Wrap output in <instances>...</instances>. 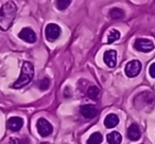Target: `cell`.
Segmentation results:
<instances>
[{
    "label": "cell",
    "mask_w": 155,
    "mask_h": 144,
    "mask_svg": "<svg viewBox=\"0 0 155 144\" xmlns=\"http://www.w3.org/2000/svg\"><path fill=\"white\" fill-rule=\"evenodd\" d=\"M16 5L14 2L10 1L1 7L0 9V29L2 31H8L11 28L16 16Z\"/></svg>",
    "instance_id": "cell-1"
},
{
    "label": "cell",
    "mask_w": 155,
    "mask_h": 144,
    "mask_svg": "<svg viewBox=\"0 0 155 144\" xmlns=\"http://www.w3.org/2000/svg\"><path fill=\"white\" fill-rule=\"evenodd\" d=\"M33 76H34V67L30 62H25L24 65H22L19 78L14 83L13 87L16 89L22 88L32 81Z\"/></svg>",
    "instance_id": "cell-2"
},
{
    "label": "cell",
    "mask_w": 155,
    "mask_h": 144,
    "mask_svg": "<svg viewBox=\"0 0 155 144\" xmlns=\"http://www.w3.org/2000/svg\"><path fill=\"white\" fill-rule=\"evenodd\" d=\"M141 71V62L139 60H131L125 66V74L129 78H135Z\"/></svg>",
    "instance_id": "cell-3"
},
{
    "label": "cell",
    "mask_w": 155,
    "mask_h": 144,
    "mask_svg": "<svg viewBox=\"0 0 155 144\" xmlns=\"http://www.w3.org/2000/svg\"><path fill=\"white\" fill-rule=\"evenodd\" d=\"M36 128H37L38 133L41 136V137H48V136L52 133V130H53V128H52V125L44 118H41V119H38V120H37Z\"/></svg>",
    "instance_id": "cell-4"
},
{
    "label": "cell",
    "mask_w": 155,
    "mask_h": 144,
    "mask_svg": "<svg viewBox=\"0 0 155 144\" xmlns=\"http://www.w3.org/2000/svg\"><path fill=\"white\" fill-rule=\"evenodd\" d=\"M45 35H46V38L49 41L56 40L61 35V28L55 24H47V27L45 29Z\"/></svg>",
    "instance_id": "cell-5"
},
{
    "label": "cell",
    "mask_w": 155,
    "mask_h": 144,
    "mask_svg": "<svg viewBox=\"0 0 155 144\" xmlns=\"http://www.w3.org/2000/svg\"><path fill=\"white\" fill-rule=\"evenodd\" d=\"M134 48L136 50L140 52H143V53H148V52L152 51L154 49V45L151 40L144 38H138L134 43Z\"/></svg>",
    "instance_id": "cell-6"
},
{
    "label": "cell",
    "mask_w": 155,
    "mask_h": 144,
    "mask_svg": "<svg viewBox=\"0 0 155 144\" xmlns=\"http://www.w3.org/2000/svg\"><path fill=\"white\" fill-rule=\"evenodd\" d=\"M20 39L24 41H27L29 43H34L36 41V35H35L34 31L31 28H24L18 34Z\"/></svg>",
    "instance_id": "cell-7"
},
{
    "label": "cell",
    "mask_w": 155,
    "mask_h": 144,
    "mask_svg": "<svg viewBox=\"0 0 155 144\" xmlns=\"http://www.w3.org/2000/svg\"><path fill=\"white\" fill-rule=\"evenodd\" d=\"M80 112L85 119H94L97 116V109L94 105L91 104H86V105H82L80 108Z\"/></svg>",
    "instance_id": "cell-8"
},
{
    "label": "cell",
    "mask_w": 155,
    "mask_h": 144,
    "mask_svg": "<svg viewBox=\"0 0 155 144\" xmlns=\"http://www.w3.org/2000/svg\"><path fill=\"white\" fill-rule=\"evenodd\" d=\"M103 59L105 65H107L110 68H113L116 66L117 62V52L115 50H107L104 52Z\"/></svg>",
    "instance_id": "cell-9"
},
{
    "label": "cell",
    "mask_w": 155,
    "mask_h": 144,
    "mask_svg": "<svg viewBox=\"0 0 155 144\" xmlns=\"http://www.w3.org/2000/svg\"><path fill=\"white\" fill-rule=\"evenodd\" d=\"M24 125V120L19 117H12L8 120V128L12 131H18Z\"/></svg>",
    "instance_id": "cell-10"
},
{
    "label": "cell",
    "mask_w": 155,
    "mask_h": 144,
    "mask_svg": "<svg viewBox=\"0 0 155 144\" xmlns=\"http://www.w3.org/2000/svg\"><path fill=\"white\" fill-rule=\"evenodd\" d=\"M127 138L131 141H137L141 137V133H140V128L137 124H132L127 129Z\"/></svg>",
    "instance_id": "cell-11"
},
{
    "label": "cell",
    "mask_w": 155,
    "mask_h": 144,
    "mask_svg": "<svg viewBox=\"0 0 155 144\" xmlns=\"http://www.w3.org/2000/svg\"><path fill=\"white\" fill-rule=\"evenodd\" d=\"M119 122V119L116 114H110L108 116H106L105 120H104V125H105L106 128H114V127L117 126Z\"/></svg>",
    "instance_id": "cell-12"
},
{
    "label": "cell",
    "mask_w": 155,
    "mask_h": 144,
    "mask_svg": "<svg viewBox=\"0 0 155 144\" xmlns=\"http://www.w3.org/2000/svg\"><path fill=\"white\" fill-rule=\"evenodd\" d=\"M106 140H107L108 144H120L122 141V136L118 131H113L106 136Z\"/></svg>",
    "instance_id": "cell-13"
},
{
    "label": "cell",
    "mask_w": 155,
    "mask_h": 144,
    "mask_svg": "<svg viewBox=\"0 0 155 144\" xmlns=\"http://www.w3.org/2000/svg\"><path fill=\"white\" fill-rule=\"evenodd\" d=\"M123 16H124V12H123V10L119 9V8H114V9H112L110 11V17L112 19L118 20L123 18Z\"/></svg>",
    "instance_id": "cell-14"
},
{
    "label": "cell",
    "mask_w": 155,
    "mask_h": 144,
    "mask_svg": "<svg viewBox=\"0 0 155 144\" xmlns=\"http://www.w3.org/2000/svg\"><path fill=\"white\" fill-rule=\"evenodd\" d=\"M103 137L100 133H94L87 140V144H101Z\"/></svg>",
    "instance_id": "cell-15"
},
{
    "label": "cell",
    "mask_w": 155,
    "mask_h": 144,
    "mask_svg": "<svg viewBox=\"0 0 155 144\" xmlns=\"http://www.w3.org/2000/svg\"><path fill=\"white\" fill-rule=\"evenodd\" d=\"M87 97L91 100H96L99 95V88L97 86H91L88 89H87V92H86Z\"/></svg>",
    "instance_id": "cell-16"
},
{
    "label": "cell",
    "mask_w": 155,
    "mask_h": 144,
    "mask_svg": "<svg viewBox=\"0 0 155 144\" xmlns=\"http://www.w3.org/2000/svg\"><path fill=\"white\" fill-rule=\"evenodd\" d=\"M120 37V32L116 29H113L112 31H110L108 33V36H107V43H115L117 39H119Z\"/></svg>",
    "instance_id": "cell-17"
},
{
    "label": "cell",
    "mask_w": 155,
    "mask_h": 144,
    "mask_svg": "<svg viewBox=\"0 0 155 144\" xmlns=\"http://www.w3.org/2000/svg\"><path fill=\"white\" fill-rule=\"evenodd\" d=\"M49 86H50V81H49V78H41L38 82V87L41 90H47V89L49 88Z\"/></svg>",
    "instance_id": "cell-18"
},
{
    "label": "cell",
    "mask_w": 155,
    "mask_h": 144,
    "mask_svg": "<svg viewBox=\"0 0 155 144\" xmlns=\"http://www.w3.org/2000/svg\"><path fill=\"white\" fill-rule=\"evenodd\" d=\"M71 3L70 0H58L56 1V7L58 10H65L69 7V5Z\"/></svg>",
    "instance_id": "cell-19"
},
{
    "label": "cell",
    "mask_w": 155,
    "mask_h": 144,
    "mask_svg": "<svg viewBox=\"0 0 155 144\" xmlns=\"http://www.w3.org/2000/svg\"><path fill=\"white\" fill-rule=\"evenodd\" d=\"M149 73L152 78H155V62H153L149 68Z\"/></svg>",
    "instance_id": "cell-20"
},
{
    "label": "cell",
    "mask_w": 155,
    "mask_h": 144,
    "mask_svg": "<svg viewBox=\"0 0 155 144\" xmlns=\"http://www.w3.org/2000/svg\"><path fill=\"white\" fill-rule=\"evenodd\" d=\"M41 144H50V143H48V142H43V143H41Z\"/></svg>",
    "instance_id": "cell-21"
}]
</instances>
